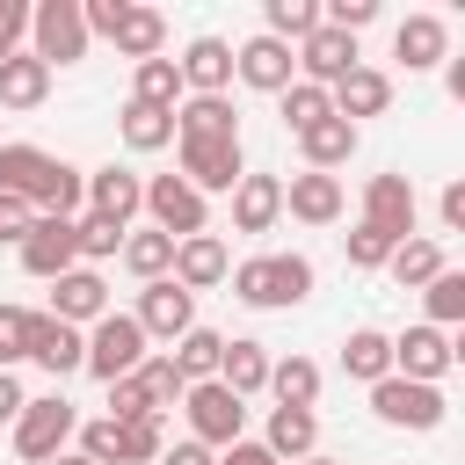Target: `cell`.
Returning <instances> with one entry per match:
<instances>
[{"mask_svg":"<svg viewBox=\"0 0 465 465\" xmlns=\"http://www.w3.org/2000/svg\"><path fill=\"white\" fill-rule=\"evenodd\" d=\"M189 298L196 291H211V283H225L232 276V254H225V240L218 232H189V240H174V269H167Z\"/></svg>","mask_w":465,"mask_h":465,"instance_id":"14","label":"cell"},{"mask_svg":"<svg viewBox=\"0 0 465 465\" xmlns=\"http://www.w3.org/2000/svg\"><path fill=\"white\" fill-rule=\"evenodd\" d=\"M109 44H116V58H131V65H138V58H160V51H167V15L145 7V0H124Z\"/></svg>","mask_w":465,"mask_h":465,"instance_id":"17","label":"cell"},{"mask_svg":"<svg viewBox=\"0 0 465 465\" xmlns=\"http://www.w3.org/2000/svg\"><path fill=\"white\" fill-rule=\"evenodd\" d=\"M29 58H44V65H73V58H87L80 0H36V7H29Z\"/></svg>","mask_w":465,"mask_h":465,"instance_id":"4","label":"cell"},{"mask_svg":"<svg viewBox=\"0 0 465 465\" xmlns=\"http://www.w3.org/2000/svg\"><path fill=\"white\" fill-rule=\"evenodd\" d=\"M392 58H400L407 73L443 65V58H450V29H443V15H407V22L392 29Z\"/></svg>","mask_w":465,"mask_h":465,"instance_id":"18","label":"cell"},{"mask_svg":"<svg viewBox=\"0 0 465 465\" xmlns=\"http://www.w3.org/2000/svg\"><path fill=\"white\" fill-rule=\"evenodd\" d=\"M385 269H392V283H407V291H421L436 269H450L443 262V240H429V232H414V240H400L392 254H385Z\"/></svg>","mask_w":465,"mask_h":465,"instance_id":"32","label":"cell"},{"mask_svg":"<svg viewBox=\"0 0 465 465\" xmlns=\"http://www.w3.org/2000/svg\"><path fill=\"white\" fill-rule=\"evenodd\" d=\"M138 203H145V182H138L131 167H94V174H87V211H94V218L131 225V218H138Z\"/></svg>","mask_w":465,"mask_h":465,"instance_id":"23","label":"cell"},{"mask_svg":"<svg viewBox=\"0 0 465 465\" xmlns=\"http://www.w3.org/2000/svg\"><path fill=\"white\" fill-rule=\"evenodd\" d=\"M320 22H327V29H341V36H356V29H371V22H378V0H327V7H320Z\"/></svg>","mask_w":465,"mask_h":465,"instance_id":"45","label":"cell"},{"mask_svg":"<svg viewBox=\"0 0 465 465\" xmlns=\"http://www.w3.org/2000/svg\"><path fill=\"white\" fill-rule=\"evenodd\" d=\"M116 131H124V145H131V153H160V145H174V109H153V102H124Z\"/></svg>","mask_w":465,"mask_h":465,"instance_id":"31","label":"cell"},{"mask_svg":"<svg viewBox=\"0 0 465 465\" xmlns=\"http://www.w3.org/2000/svg\"><path fill=\"white\" fill-rule=\"evenodd\" d=\"M73 429H80V414H73V400H29L22 414H15V458H29V465H51L65 443H73Z\"/></svg>","mask_w":465,"mask_h":465,"instance_id":"6","label":"cell"},{"mask_svg":"<svg viewBox=\"0 0 465 465\" xmlns=\"http://www.w3.org/2000/svg\"><path fill=\"white\" fill-rule=\"evenodd\" d=\"M385 254H392V240L356 218V225H349V269H385Z\"/></svg>","mask_w":465,"mask_h":465,"instance_id":"44","label":"cell"},{"mask_svg":"<svg viewBox=\"0 0 465 465\" xmlns=\"http://www.w3.org/2000/svg\"><path fill=\"white\" fill-rule=\"evenodd\" d=\"M232 298L254 305V312L305 305V298H312V262H305V254H254V262L232 269Z\"/></svg>","mask_w":465,"mask_h":465,"instance_id":"1","label":"cell"},{"mask_svg":"<svg viewBox=\"0 0 465 465\" xmlns=\"http://www.w3.org/2000/svg\"><path fill=\"white\" fill-rule=\"evenodd\" d=\"M160 450H167V421L160 414L116 421V465H160Z\"/></svg>","mask_w":465,"mask_h":465,"instance_id":"35","label":"cell"},{"mask_svg":"<svg viewBox=\"0 0 465 465\" xmlns=\"http://www.w3.org/2000/svg\"><path fill=\"white\" fill-rule=\"evenodd\" d=\"M124 232H131V225L94 218V211H80V218H73V247H80V262H109V254L124 247Z\"/></svg>","mask_w":465,"mask_h":465,"instance_id":"41","label":"cell"},{"mask_svg":"<svg viewBox=\"0 0 465 465\" xmlns=\"http://www.w3.org/2000/svg\"><path fill=\"white\" fill-rule=\"evenodd\" d=\"M458 363V341L443 334V327H407V334H392V378H414V385H436L443 371Z\"/></svg>","mask_w":465,"mask_h":465,"instance_id":"11","label":"cell"},{"mask_svg":"<svg viewBox=\"0 0 465 465\" xmlns=\"http://www.w3.org/2000/svg\"><path fill=\"white\" fill-rule=\"evenodd\" d=\"M283 211L298 218V225H334L341 218V174H291L283 182Z\"/></svg>","mask_w":465,"mask_h":465,"instance_id":"21","label":"cell"},{"mask_svg":"<svg viewBox=\"0 0 465 465\" xmlns=\"http://www.w3.org/2000/svg\"><path fill=\"white\" fill-rule=\"evenodd\" d=\"M269 392H276V407H312V400H320V363H312V356L269 363Z\"/></svg>","mask_w":465,"mask_h":465,"instance_id":"38","label":"cell"},{"mask_svg":"<svg viewBox=\"0 0 465 465\" xmlns=\"http://www.w3.org/2000/svg\"><path fill=\"white\" fill-rule=\"evenodd\" d=\"M44 94H51V65L44 58H29V51L0 58V109H36Z\"/></svg>","mask_w":465,"mask_h":465,"instance_id":"29","label":"cell"},{"mask_svg":"<svg viewBox=\"0 0 465 465\" xmlns=\"http://www.w3.org/2000/svg\"><path fill=\"white\" fill-rule=\"evenodd\" d=\"M218 465H276V458H269L262 443H247V436H240V443H225V450H218Z\"/></svg>","mask_w":465,"mask_h":465,"instance_id":"52","label":"cell"},{"mask_svg":"<svg viewBox=\"0 0 465 465\" xmlns=\"http://www.w3.org/2000/svg\"><path fill=\"white\" fill-rule=\"evenodd\" d=\"M276 102H283V124H291V131H305V124H320V116H334V102H327V87H312V80H291V87H283Z\"/></svg>","mask_w":465,"mask_h":465,"instance_id":"43","label":"cell"},{"mask_svg":"<svg viewBox=\"0 0 465 465\" xmlns=\"http://www.w3.org/2000/svg\"><path fill=\"white\" fill-rule=\"evenodd\" d=\"M51 465H87V458H80V450H58V458H51Z\"/></svg>","mask_w":465,"mask_h":465,"instance_id":"53","label":"cell"},{"mask_svg":"<svg viewBox=\"0 0 465 465\" xmlns=\"http://www.w3.org/2000/svg\"><path fill=\"white\" fill-rule=\"evenodd\" d=\"M327 102H334V116H341V124H356V116H385L392 80H385L378 65H349V73L327 87Z\"/></svg>","mask_w":465,"mask_h":465,"instance_id":"20","label":"cell"},{"mask_svg":"<svg viewBox=\"0 0 465 465\" xmlns=\"http://www.w3.org/2000/svg\"><path fill=\"white\" fill-rule=\"evenodd\" d=\"M36 225V211L22 196H0V247H22V232Z\"/></svg>","mask_w":465,"mask_h":465,"instance_id":"47","label":"cell"},{"mask_svg":"<svg viewBox=\"0 0 465 465\" xmlns=\"http://www.w3.org/2000/svg\"><path fill=\"white\" fill-rule=\"evenodd\" d=\"M262 450H269L276 465H283V458H312V450H320V414H312V407H269Z\"/></svg>","mask_w":465,"mask_h":465,"instance_id":"25","label":"cell"},{"mask_svg":"<svg viewBox=\"0 0 465 465\" xmlns=\"http://www.w3.org/2000/svg\"><path fill=\"white\" fill-rule=\"evenodd\" d=\"M371 414H378L385 429H414V436H429V429H443L450 400H443L436 385H414V378H378V385H371Z\"/></svg>","mask_w":465,"mask_h":465,"instance_id":"3","label":"cell"},{"mask_svg":"<svg viewBox=\"0 0 465 465\" xmlns=\"http://www.w3.org/2000/svg\"><path fill=\"white\" fill-rule=\"evenodd\" d=\"M36 320H44V312H29V305H0V371H15V363L29 356Z\"/></svg>","mask_w":465,"mask_h":465,"instance_id":"42","label":"cell"},{"mask_svg":"<svg viewBox=\"0 0 465 465\" xmlns=\"http://www.w3.org/2000/svg\"><path fill=\"white\" fill-rule=\"evenodd\" d=\"M414 218H421V203H414V182L407 174H371L363 182V225H378L392 247L414 240Z\"/></svg>","mask_w":465,"mask_h":465,"instance_id":"9","label":"cell"},{"mask_svg":"<svg viewBox=\"0 0 465 465\" xmlns=\"http://www.w3.org/2000/svg\"><path fill=\"white\" fill-rule=\"evenodd\" d=\"M174 138H189V145L240 138V116H232L225 94H189V102H174Z\"/></svg>","mask_w":465,"mask_h":465,"instance_id":"22","label":"cell"},{"mask_svg":"<svg viewBox=\"0 0 465 465\" xmlns=\"http://www.w3.org/2000/svg\"><path fill=\"white\" fill-rule=\"evenodd\" d=\"M283 218V182L276 174H240L232 189V232H269Z\"/></svg>","mask_w":465,"mask_h":465,"instance_id":"24","label":"cell"},{"mask_svg":"<svg viewBox=\"0 0 465 465\" xmlns=\"http://www.w3.org/2000/svg\"><path fill=\"white\" fill-rule=\"evenodd\" d=\"M80 341H87V356H80V371H94L102 385H116V378H131V371H138V363L153 356V349H145V327H138L131 312H102V320H94V327H87Z\"/></svg>","mask_w":465,"mask_h":465,"instance_id":"2","label":"cell"},{"mask_svg":"<svg viewBox=\"0 0 465 465\" xmlns=\"http://www.w3.org/2000/svg\"><path fill=\"white\" fill-rule=\"evenodd\" d=\"M421 305H429V327L450 334V327L465 320V276H458V269H436V276L421 283Z\"/></svg>","mask_w":465,"mask_h":465,"instance_id":"40","label":"cell"},{"mask_svg":"<svg viewBox=\"0 0 465 465\" xmlns=\"http://www.w3.org/2000/svg\"><path fill=\"white\" fill-rule=\"evenodd\" d=\"M232 80H247L254 94H283V87L298 80V51L276 44V36H247V44L232 51Z\"/></svg>","mask_w":465,"mask_h":465,"instance_id":"12","label":"cell"},{"mask_svg":"<svg viewBox=\"0 0 465 465\" xmlns=\"http://www.w3.org/2000/svg\"><path fill=\"white\" fill-rule=\"evenodd\" d=\"M22 269L29 276H44V283H58L65 269H80V247H73V218H36L29 232H22Z\"/></svg>","mask_w":465,"mask_h":465,"instance_id":"13","label":"cell"},{"mask_svg":"<svg viewBox=\"0 0 465 465\" xmlns=\"http://www.w3.org/2000/svg\"><path fill=\"white\" fill-rule=\"evenodd\" d=\"M131 102H153V109H174V102H182V73H174L167 51L131 65Z\"/></svg>","mask_w":465,"mask_h":465,"instance_id":"36","label":"cell"},{"mask_svg":"<svg viewBox=\"0 0 465 465\" xmlns=\"http://www.w3.org/2000/svg\"><path fill=\"white\" fill-rule=\"evenodd\" d=\"M109 312V283L94 276V269H65L58 283H51V320H65V327H94Z\"/></svg>","mask_w":465,"mask_h":465,"instance_id":"16","label":"cell"},{"mask_svg":"<svg viewBox=\"0 0 465 465\" xmlns=\"http://www.w3.org/2000/svg\"><path fill=\"white\" fill-rule=\"evenodd\" d=\"M291 51H298V80H312V87H334L349 65H363V58H356V36H341V29H327V22H320L305 44H291Z\"/></svg>","mask_w":465,"mask_h":465,"instance_id":"15","label":"cell"},{"mask_svg":"<svg viewBox=\"0 0 465 465\" xmlns=\"http://www.w3.org/2000/svg\"><path fill=\"white\" fill-rule=\"evenodd\" d=\"M174 73H182L189 94H225V87H232V44H225V36H196V44L174 58Z\"/></svg>","mask_w":465,"mask_h":465,"instance_id":"19","label":"cell"},{"mask_svg":"<svg viewBox=\"0 0 465 465\" xmlns=\"http://www.w3.org/2000/svg\"><path fill=\"white\" fill-rule=\"evenodd\" d=\"M138 211H153V232H167V240H189V232H211V196H196L182 174H153L145 182V203Z\"/></svg>","mask_w":465,"mask_h":465,"instance_id":"7","label":"cell"},{"mask_svg":"<svg viewBox=\"0 0 465 465\" xmlns=\"http://www.w3.org/2000/svg\"><path fill=\"white\" fill-rule=\"evenodd\" d=\"M341 371H349L356 385H378V378H392V334H378V327H356V334L341 341Z\"/></svg>","mask_w":465,"mask_h":465,"instance_id":"30","label":"cell"},{"mask_svg":"<svg viewBox=\"0 0 465 465\" xmlns=\"http://www.w3.org/2000/svg\"><path fill=\"white\" fill-rule=\"evenodd\" d=\"M131 320L145 327V341H167V349H174V341L196 327V298H189L174 276H160V283L138 291V312H131Z\"/></svg>","mask_w":465,"mask_h":465,"instance_id":"10","label":"cell"},{"mask_svg":"<svg viewBox=\"0 0 465 465\" xmlns=\"http://www.w3.org/2000/svg\"><path fill=\"white\" fill-rule=\"evenodd\" d=\"M182 145V182L196 189V196H232L240 189V174H247V153H240V138H211V145H189V138H174Z\"/></svg>","mask_w":465,"mask_h":465,"instance_id":"8","label":"cell"},{"mask_svg":"<svg viewBox=\"0 0 465 465\" xmlns=\"http://www.w3.org/2000/svg\"><path fill=\"white\" fill-rule=\"evenodd\" d=\"M29 36V0H0V58H15Z\"/></svg>","mask_w":465,"mask_h":465,"instance_id":"46","label":"cell"},{"mask_svg":"<svg viewBox=\"0 0 465 465\" xmlns=\"http://www.w3.org/2000/svg\"><path fill=\"white\" fill-rule=\"evenodd\" d=\"M298 465H341V458H320V450H312V458H298Z\"/></svg>","mask_w":465,"mask_h":465,"instance_id":"54","label":"cell"},{"mask_svg":"<svg viewBox=\"0 0 465 465\" xmlns=\"http://www.w3.org/2000/svg\"><path fill=\"white\" fill-rule=\"evenodd\" d=\"M298 153H305V167H312V174H334V167L356 153V124L320 116V124H305V131H298Z\"/></svg>","mask_w":465,"mask_h":465,"instance_id":"26","label":"cell"},{"mask_svg":"<svg viewBox=\"0 0 465 465\" xmlns=\"http://www.w3.org/2000/svg\"><path fill=\"white\" fill-rule=\"evenodd\" d=\"M29 356L51 371V378H73L80 371V356H87V341H80V327H65V320H36V341H29Z\"/></svg>","mask_w":465,"mask_h":465,"instance_id":"28","label":"cell"},{"mask_svg":"<svg viewBox=\"0 0 465 465\" xmlns=\"http://www.w3.org/2000/svg\"><path fill=\"white\" fill-rule=\"evenodd\" d=\"M116 254H124V269H131L138 283H160V276L174 269V240H167V232H153V225H145V232H124V247H116Z\"/></svg>","mask_w":465,"mask_h":465,"instance_id":"34","label":"cell"},{"mask_svg":"<svg viewBox=\"0 0 465 465\" xmlns=\"http://www.w3.org/2000/svg\"><path fill=\"white\" fill-rule=\"evenodd\" d=\"M29 407V392H22V378L15 371H0V429H15V414Z\"/></svg>","mask_w":465,"mask_h":465,"instance_id":"50","label":"cell"},{"mask_svg":"<svg viewBox=\"0 0 465 465\" xmlns=\"http://www.w3.org/2000/svg\"><path fill=\"white\" fill-rule=\"evenodd\" d=\"M436 211H443V225H450V232H465V182H443Z\"/></svg>","mask_w":465,"mask_h":465,"instance_id":"51","label":"cell"},{"mask_svg":"<svg viewBox=\"0 0 465 465\" xmlns=\"http://www.w3.org/2000/svg\"><path fill=\"white\" fill-rule=\"evenodd\" d=\"M320 29V0H269L262 7V36H276V44H305Z\"/></svg>","mask_w":465,"mask_h":465,"instance_id":"39","label":"cell"},{"mask_svg":"<svg viewBox=\"0 0 465 465\" xmlns=\"http://www.w3.org/2000/svg\"><path fill=\"white\" fill-rule=\"evenodd\" d=\"M182 414H189V436H196L203 450H225V443H240V429H247V400H232L218 378L189 385V392H182Z\"/></svg>","mask_w":465,"mask_h":465,"instance_id":"5","label":"cell"},{"mask_svg":"<svg viewBox=\"0 0 465 465\" xmlns=\"http://www.w3.org/2000/svg\"><path fill=\"white\" fill-rule=\"evenodd\" d=\"M218 356H225V334H218V327H189L167 363L182 371V385H203V378H218Z\"/></svg>","mask_w":465,"mask_h":465,"instance_id":"33","label":"cell"},{"mask_svg":"<svg viewBox=\"0 0 465 465\" xmlns=\"http://www.w3.org/2000/svg\"><path fill=\"white\" fill-rule=\"evenodd\" d=\"M160 465H218V450H203L196 436H182V443H167V450H160Z\"/></svg>","mask_w":465,"mask_h":465,"instance_id":"49","label":"cell"},{"mask_svg":"<svg viewBox=\"0 0 465 465\" xmlns=\"http://www.w3.org/2000/svg\"><path fill=\"white\" fill-rule=\"evenodd\" d=\"M218 385H225L232 400L269 392V349H262V341H225V356H218Z\"/></svg>","mask_w":465,"mask_h":465,"instance_id":"27","label":"cell"},{"mask_svg":"<svg viewBox=\"0 0 465 465\" xmlns=\"http://www.w3.org/2000/svg\"><path fill=\"white\" fill-rule=\"evenodd\" d=\"M131 414H145V392H138L131 378H116V385H109V421H131ZM160 421H167V414H160Z\"/></svg>","mask_w":465,"mask_h":465,"instance_id":"48","label":"cell"},{"mask_svg":"<svg viewBox=\"0 0 465 465\" xmlns=\"http://www.w3.org/2000/svg\"><path fill=\"white\" fill-rule=\"evenodd\" d=\"M131 385L145 392V414H174V407H182V392H189V385H182V371H174L167 356H145V363L131 371Z\"/></svg>","mask_w":465,"mask_h":465,"instance_id":"37","label":"cell"}]
</instances>
